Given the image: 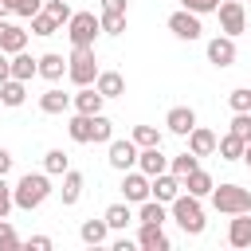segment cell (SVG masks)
<instances>
[{"mask_svg":"<svg viewBox=\"0 0 251 251\" xmlns=\"http://www.w3.org/2000/svg\"><path fill=\"white\" fill-rule=\"evenodd\" d=\"M102 31L106 35H122L126 31V12H102Z\"/></svg>","mask_w":251,"mask_h":251,"instance_id":"836d02e7","label":"cell"},{"mask_svg":"<svg viewBox=\"0 0 251 251\" xmlns=\"http://www.w3.org/2000/svg\"><path fill=\"white\" fill-rule=\"evenodd\" d=\"M71 102H75L78 114H102V102H106V98L98 94V86H78V94H75Z\"/></svg>","mask_w":251,"mask_h":251,"instance_id":"d6986e66","label":"cell"},{"mask_svg":"<svg viewBox=\"0 0 251 251\" xmlns=\"http://www.w3.org/2000/svg\"><path fill=\"white\" fill-rule=\"evenodd\" d=\"M169 212H173V220L180 224V231L184 235H200L204 231V208H200V196H192V192H180L173 204H169Z\"/></svg>","mask_w":251,"mask_h":251,"instance_id":"7a4b0ae2","label":"cell"},{"mask_svg":"<svg viewBox=\"0 0 251 251\" xmlns=\"http://www.w3.org/2000/svg\"><path fill=\"white\" fill-rule=\"evenodd\" d=\"M94 141H114V126H110V118H102V114H94Z\"/></svg>","mask_w":251,"mask_h":251,"instance_id":"60d3db41","label":"cell"},{"mask_svg":"<svg viewBox=\"0 0 251 251\" xmlns=\"http://www.w3.org/2000/svg\"><path fill=\"white\" fill-rule=\"evenodd\" d=\"M67 78L75 86H94L98 78V59H94V47H75L71 59H67Z\"/></svg>","mask_w":251,"mask_h":251,"instance_id":"277c9868","label":"cell"},{"mask_svg":"<svg viewBox=\"0 0 251 251\" xmlns=\"http://www.w3.org/2000/svg\"><path fill=\"white\" fill-rule=\"evenodd\" d=\"M227 243H231V247H251V212H239V216H231Z\"/></svg>","mask_w":251,"mask_h":251,"instance_id":"ac0fdd59","label":"cell"},{"mask_svg":"<svg viewBox=\"0 0 251 251\" xmlns=\"http://www.w3.org/2000/svg\"><path fill=\"white\" fill-rule=\"evenodd\" d=\"M220 31L224 35H243L247 31V8L243 0H220Z\"/></svg>","mask_w":251,"mask_h":251,"instance_id":"8992f818","label":"cell"},{"mask_svg":"<svg viewBox=\"0 0 251 251\" xmlns=\"http://www.w3.org/2000/svg\"><path fill=\"white\" fill-rule=\"evenodd\" d=\"M8 78H12V59L0 51V82H8Z\"/></svg>","mask_w":251,"mask_h":251,"instance_id":"f6af8a7d","label":"cell"},{"mask_svg":"<svg viewBox=\"0 0 251 251\" xmlns=\"http://www.w3.org/2000/svg\"><path fill=\"white\" fill-rule=\"evenodd\" d=\"M208 63H212V67H231V63H235V35H216V39H208Z\"/></svg>","mask_w":251,"mask_h":251,"instance_id":"30bf717a","label":"cell"},{"mask_svg":"<svg viewBox=\"0 0 251 251\" xmlns=\"http://www.w3.org/2000/svg\"><path fill=\"white\" fill-rule=\"evenodd\" d=\"M24 47H27V31L16 27V24H8V20H0V51L4 55H16Z\"/></svg>","mask_w":251,"mask_h":251,"instance_id":"4fadbf2b","label":"cell"},{"mask_svg":"<svg viewBox=\"0 0 251 251\" xmlns=\"http://www.w3.org/2000/svg\"><path fill=\"white\" fill-rule=\"evenodd\" d=\"M137 169H141L145 176H157V173H169V157L161 153V145H145V149L137 153Z\"/></svg>","mask_w":251,"mask_h":251,"instance_id":"7c38bea8","label":"cell"},{"mask_svg":"<svg viewBox=\"0 0 251 251\" xmlns=\"http://www.w3.org/2000/svg\"><path fill=\"white\" fill-rule=\"evenodd\" d=\"M106 224H110V231H126L129 224H133V212H129V200H122V204H110L106 212Z\"/></svg>","mask_w":251,"mask_h":251,"instance_id":"4316f807","label":"cell"},{"mask_svg":"<svg viewBox=\"0 0 251 251\" xmlns=\"http://www.w3.org/2000/svg\"><path fill=\"white\" fill-rule=\"evenodd\" d=\"M200 169V157L192 153V149H184V153H176V157H169V173H176L180 180L188 176V173H196Z\"/></svg>","mask_w":251,"mask_h":251,"instance_id":"4dcf8cb0","label":"cell"},{"mask_svg":"<svg viewBox=\"0 0 251 251\" xmlns=\"http://www.w3.org/2000/svg\"><path fill=\"white\" fill-rule=\"evenodd\" d=\"M165 126H169V133L188 137V133H192V126H196V110H192V106H173V110L165 114Z\"/></svg>","mask_w":251,"mask_h":251,"instance_id":"8fae6325","label":"cell"},{"mask_svg":"<svg viewBox=\"0 0 251 251\" xmlns=\"http://www.w3.org/2000/svg\"><path fill=\"white\" fill-rule=\"evenodd\" d=\"M24 98H27V82H20V78H8V82H0V102L4 106H24Z\"/></svg>","mask_w":251,"mask_h":251,"instance_id":"83f0119b","label":"cell"},{"mask_svg":"<svg viewBox=\"0 0 251 251\" xmlns=\"http://www.w3.org/2000/svg\"><path fill=\"white\" fill-rule=\"evenodd\" d=\"M122 196H126L129 204L149 200V196H153V176H145L141 169H129V173L122 176Z\"/></svg>","mask_w":251,"mask_h":251,"instance_id":"52a82bcc","label":"cell"},{"mask_svg":"<svg viewBox=\"0 0 251 251\" xmlns=\"http://www.w3.org/2000/svg\"><path fill=\"white\" fill-rule=\"evenodd\" d=\"M169 31H173L176 39H188V43L204 35L200 16H196V12H188V8H180V12H173V16H169Z\"/></svg>","mask_w":251,"mask_h":251,"instance_id":"ba28073f","label":"cell"},{"mask_svg":"<svg viewBox=\"0 0 251 251\" xmlns=\"http://www.w3.org/2000/svg\"><path fill=\"white\" fill-rule=\"evenodd\" d=\"M243 161H247V165H251V141H247V149H243Z\"/></svg>","mask_w":251,"mask_h":251,"instance_id":"681fc988","label":"cell"},{"mask_svg":"<svg viewBox=\"0 0 251 251\" xmlns=\"http://www.w3.org/2000/svg\"><path fill=\"white\" fill-rule=\"evenodd\" d=\"M35 75H39V59H31L27 51H16V55H12V78L31 82Z\"/></svg>","mask_w":251,"mask_h":251,"instance_id":"44dd1931","label":"cell"},{"mask_svg":"<svg viewBox=\"0 0 251 251\" xmlns=\"http://www.w3.org/2000/svg\"><path fill=\"white\" fill-rule=\"evenodd\" d=\"M243 4H247V0H243Z\"/></svg>","mask_w":251,"mask_h":251,"instance_id":"f907efd6","label":"cell"},{"mask_svg":"<svg viewBox=\"0 0 251 251\" xmlns=\"http://www.w3.org/2000/svg\"><path fill=\"white\" fill-rule=\"evenodd\" d=\"M212 208L224 212V216H239V212H251V192L239 188V184H220L212 188Z\"/></svg>","mask_w":251,"mask_h":251,"instance_id":"5b68a950","label":"cell"},{"mask_svg":"<svg viewBox=\"0 0 251 251\" xmlns=\"http://www.w3.org/2000/svg\"><path fill=\"white\" fill-rule=\"evenodd\" d=\"M20 247V235H16V227L8 224V216L0 220V251H16Z\"/></svg>","mask_w":251,"mask_h":251,"instance_id":"74e56055","label":"cell"},{"mask_svg":"<svg viewBox=\"0 0 251 251\" xmlns=\"http://www.w3.org/2000/svg\"><path fill=\"white\" fill-rule=\"evenodd\" d=\"M180 8H188V12H196V16H208V12L220 8V0H180Z\"/></svg>","mask_w":251,"mask_h":251,"instance_id":"b9f144b4","label":"cell"},{"mask_svg":"<svg viewBox=\"0 0 251 251\" xmlns=\"http://www.w3.org/2000/svg\"><path fill=\"white\" fill-rule=\"evenodd\" d=\"M71 106H75L71 94H63L59 86H51V90L39 94V110H43V114H63V110H71Z\"/></svg>","mask_w":251,"mask_h":251,"instance_id":"603a6c76","label":"cell"},{"mask_svg":"<svg viewBox=\"0 0 251 251\" xmlns=\"http://www.w3.org/2000/svg\"><path fill=\"white\" fill-rule=\"evenodd\" d=\"M4 16H12V4H8V0H0V20H4Z\"/></svg>","mask_w":251,"mask_h":251,"instance_id":"c3c4849f","label":"cell"},{"mask_svg":"<svg viewBox=\"0 0 251 251\" xmlns=\"http://www.w3.org/2000/svg\"><path fill=\"white\" fill-rule=\"evenodd\" d=\"M12 196H16V208L20 212H35L51 196V173H24L16 180V188H12Z\"/></svg>","mask_w":251,"mask_h":251,"instance_id":"6da1fadb","label":"cell"},{"mask_svg":"<svg viewBox=\"0 0 251 251\" xmlns=\"http://www.w3.org/2000/svg\"><path fill=\"white\" fill-rule=\"evenodd\" d=\"M231 133H235V137H243V141H251V110H243V114H235V118H231Z\"/></svg>","mask_w":251,"mask_h":251,"instance_id":"ab89813d","label":"cell"},{"mask_svg":"<svg viewBox=\"0 0 251 251\" xmlns=\"http://www.w3.org/2000/svg\"><path fill=\"white\" fill-rule=\"evenodd\" d=\"M137 247H141V251H169V235L161 231V224H141Z\"/></svg>","mask_w":251,"mask_h":251,"instance_id":"e0dca14e","label":"cell"},{"mask_svg":"<svg viewBox=\"0 0 251 251\" xmlns=\"http://www.w3.org/2000/svg\"><path fill=\"white\" fill-rule=\"evenodd\" d=\"M106 235H110V224H106V216H102V220H82V227H78V239H82L86 247H98V243H106Z\"/></svg>","mask_w":251,"mask_h":251,"instance_id":"ffe728a7","label":"cell"},{"mask_svg":"<svg viewBox=\"0 0 251 251\" xmlns=\"http://www.w3.org/2000/svg\"><path fill=\"white\" fill-rule=\"evenodd\" d=\"M94 86H98V94H102V98H118V94H126V78H122L118 71H98Z\"/></svg>","mask_w":251,"mask_h":251,"instance_id":"7402d4cb","label":"cell"},{"mask_svg":"<svg viewBox=\"0 0 251 251\" xmlns=\"http://www.w3.org/2000/svg\"><path fill=\"white\" fill-rule=\"evenodd\" d=\"M8 169H12V153L0 145V176H8Z\"/></svg>","mask_w":251,"mask_h":251,"instance_id":"bcb514c9","label":"cell"},{"mask_svg":"<svg viewBox=\"0 0 251 251\" xmlns=\"http://www.w3.org/2000/svg\"><path fill=\"white\" fill-rule=\"evenodd\" d=\"M8 4H12V16H24V20L43 12V0H8Z\"/></svg>","mask_w":251,"mask_h":251,"instance_id":"f35d334b","label":"cell"},{"mask_svg":"<svg viewBox=\"0 0 251 251\" xmlns=\"http://www.w3.org/2000/svg\"><path fill=\"white\" fill-rule=\"evenodd\" d=\"M227 106H231L235 114H243V110H251V86H235V90L227 94Z\"/></svg>","mask_w":251,"mask_h":251,"instance_id":"d590c367","label":"cell"},{"mask_svg":"<svg viewBox=\"0 0 251 251\" xmlns=\"http://www.w3.org/2000/svg\"><path fill=\"white\" fill-rule=\"evenodd\" d=\"M216 145H220V137H216L212 129L192 126V133H188V149H192L196 157H212V153H216Z\"/></svg>","mask_w":251,"mask_h":251,"instance_id":"9a60e30c","label":"cell"},{"mask_svg":"<svg viewBox=\"0 0 251 251\" xmlns=\"http://www.w3.org/2000/svg\"><path fill=\"white\" fill-rule=\"evenodd\" d=\"M180 184H184V188H188L192 196H200V200H204V196H212V188H216V180H212V173H204V169H196V173H188V176H184Z\"/></svg>","mask_w":251,"mask_h":251,"instance_id":"484cf974","label":"cell"},{"mask_svg":"<svg viewBox=\"0 0 251 251\" xmlns=\"http://www.w3.org/2000/svg\"><path fill=\"white\" fill-rule=\"evenodd\" d=\"M12 208H16V196H12V184H8L4 176H0V220H4V216H8Z\"/></svg>","mask_w":251,"mask_h":251,"instance_id":"7bdbcfd3","label":"cell"},{"mask_svg":"<svg viewBox=\"0 0 251 251\" xmlns=\"http://www.w3.org/2000/svg\"><path fill=\"white\" fill-rule=\"evenodd\" d=\"M55 243H51V235H31L27 239V251H51Z\"/></svg>","mask_w":251,"mask_h":251,"instance_id":"ee69618b","label":"cell"},{"mask_svg":"<svg viewBox=\"0 0 251 251\" xmlns=\"http://www.w3.org/2000/svg\"><path fill=\"white\" fill-rule=\"evenodd\" d=\"M43 12H51V16H55V20H59V24H63V27H67V20H71V16H75V12H71V4H67V0H43Z\"/></svg>","mask_w":251,"mask_h":251,"instance_id":"8d00e7d4","label":"cell"},{"mask_svg":"<svg viewBox=\"0 0 251 251\" xmlns=\"http://www.w3.org/2000/svg\"><path fill=\"white\" fill-rule=\"evenodd\" d=\"M67 133H71V141L90 145V141H94V114H78V110H75V118L67 122Z\"/></svg>","mask_w":251,"mask_h":251,"instance_id":"5bb4252c","label":"cell"},{"mask_svg":"<svg viewBox=\"0 0 251 251\" xmlns=\"http://www.w3.org/2000/svg\"><path fill=\"white\" fill-rule=\"evenodd\" d=\"M180 188H184V184H180L176 173H157V176H153V196L165 200V204H173V200L180 196Z\"/></svg>","mask_w":251,"mask_h":251,"instance_id":"2e32d148","label":"cell"},{"mask_svg":"<svg viewBox=\"0 0 251 251\" xmlns=\"http://www.w3.org/2000/svg\"><path fill=\"white\" fill-rule=\"evenodd\" d=\"M98 31H102V16H94V12H75V16L67 20V39H71V47H94Z\"/></svg>","mask_w":251,"mask_h":251,"instance_id":"3957f363","label":"cell"},{"mask_svg":"<svg viewBox=\"0 0 251 251\" xmlns=\"http://www.w3.org/2000/svg\"><path fill=\"white\" fill-rule=\"evenodd\" d=\"M243 149H247V141H243V137H235L231 129H227V133L220 137V145H216V153H220L224 161H243Z\"/></svg>","mask_w":251,"mask_h":251,"instance_id":"f1b7e54d","label":"cell"},{"mask_svg":"<svg viewBox=\"0 0 251 251\" xmlns=\"http://www.w3.org/2000/svg\"><path fill=\"white\" fill-rule=\"evenodd\" d=\"M71 169V157L63 153V149H47L43 153V173H51V176H63Z\"/></svg>","mask_w":251,"mask_h":251,"instance_id":"1f68e13d","label":"cell"},{"mask_svg":"<svg viewBox=\"0 0 251 251\" xmlns=\"http://www.w3.org/2000/svg\"><path fill=\"white\" fill-rule=\"evenodd\" d=\"M39 75H43L47 82H59V78L67 75V59H63V55H55V51L39 55Z\"/></svg>","mask_w":251,"mask_h":251,"instance_id":"d4e9b609","label":"cell"},{"mask_svg":"<svg viewBox=\"0 0 251 251\" xmlns=\"http://www.w3.org/2000/svg\"><path fill=\"white\" fill-rule=\"evenodd\" d=\"M82 173H75V169H67L63 173V208H71V204H78V196H82Z\"/></svg>","mask_w":251,"mask_h":251,"instance_id":"f546056e","label":"cell"},{"mask_svg":"<svg viewBox=\"0 0 251 251\" xmlns=\"http://www.w3.org/2000/svg\"><path fill=\"white\" fill-rule=\"evenodd\" d=\"M102 12H126V0H102Z\"/></svg>","mask_w":251,"mask_h":251,"instance_id":"7dc6e473","label":"cell"},{"mask_svg":"<svg viewBox=\"0 0 251 251\" xmlns=\"http://www.w3.org/2000/svg\"><path fill=\"white\" fill-rule=\"evenodd\" d=\"M137 153H141V145H137L133 137H129V141H110V157H106V161H110L118 173H129V169L137 165Z\"/></svg>","mask_w":251,"mask_h":251,"instance_id":"9c48e42d","label":"cell"},{"mask_svg":"<svg viewBox=\"0 0 251 251\" xmlns=\"http://www.w3.org/2000/svg\"><path fill=\"white\" fill-rule=\"evenodd\" d=\"M133 141L145 149V145H161V129L157 126H133Z\"/></svg>","mask_w":251,"mask_h":251,"instance_id":"e575fe53","label":"cell"},{"mask_svg":"<svg viewBox=\"0 0 251 251\" xmlns=\"http://www.w3.org/2000/svg\"><path fill=\"white\" fill-rule=\"evenodd\" d=\"M59 27H63V24H59L51 12H35V16H31V31H35V35H55Z\"/></svg>","mask_w":251,"mask_h":251,"instance_id":"d6a6232c","label":"cell"},{"mask_svg":"<svg viewBox=\"0 0 251 251\" xmlns=\"http://www.w3.org/2000/svg\"><path fill=\"white\" fill-rule=\"evenodd\" d=\"M165 220H169V208H165V200H157V196L141 200V208H137V224H165Z\"/></svg>","mask_w":251,"mask_h":251,"instance_id":"cb8c5ba5","label":"cell"}]
</instances>
